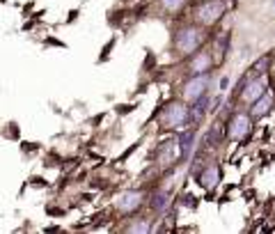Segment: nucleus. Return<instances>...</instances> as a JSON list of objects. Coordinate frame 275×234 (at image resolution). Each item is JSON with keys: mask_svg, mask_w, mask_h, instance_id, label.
<instances>
[{"mask_svg": "<svg viewBox=\"0 0 275 234\" xmlns=\"http://www.w3.org/2000/svg\"><path fill=\"white\" fill-rule=\"evenodd\" d=\"M190 119H193L190 110H188L181 101H172V103H168L163 108V113H160V124L168 126V128H179V126H183V124H188Z\"/></svg>", "mask_w": 275, "mask_h": 234, "instance_id": "f257e3e1", "label": "nucleus"}, {"mask_svg": "<svg viewBox=\"0 0 275 234\" xmlns=\"http://www.w3.org/2000/svg\"><path fill=\"white\" fill-rule=\"evenodd\" d=\"M202 39H204V35H202L200 28L186 25V28H181V30L177 32V39H174V44H177V50H179V53L190 55V53H195V50L200 48Z\"/></svg>", "mask_w": 275, "mask_h": 234, "instance_id": "f03ea898", "label": "nucleus"}, {"mask_svg": "<svg viewBox=\"0 0 275 234\" xmlns=\"http://www.w3.org/2000/svg\"><path fill=\"white\" fill-rule=\"evenodd\" d=\"M225 7H227L225 0H206V3H202L197 7V21L202 25H213V23H218L223 18Z\"/></svg>", "mask_w": 275, "mask_h": 234, "instance_id": "7ed1b4c3", "label": "nucleus"}, {"mask_svg": "<svg viewBox=\"0 0 275 234\" xmlns=\"http://www.w3.org/2000/svg\"><path fill=\"white\" fill-rule=\"evenodd\" d=\"M206 90H209V73H195L190 81H186V85L181 90L183 101L195 103L197 99H202L206 94Z\"/></svg>", "mask_w": 275, "mask_h": 234, "instance_id": "20e7f679", "label": "nucleus"}, {"mask_svg": "<svg viewBox=\"0 0 275 234\" xmlns=\"http://www.w3.org/2000/svg\"><path fill=\"white\" fill-rule=\"evenodd\" d=\"M250 128H252L250 117L245 113H236L227 124V136H229V140H243L250 133Z\"/></svg>", "mask_w": 275, "mask_h": 234, "instance_id": "39448f33", "label": "nucleus"}, {"mask_svg": "<svg viewBox=\"0 0 275 234\" xmlns=\"http://www.w3.org/2000/svg\"><path fill=\"white\" fill-rule=\"evenodd\" d=\"M266 92H268V90H266V81L261 76H257V78H252V81H248L245 85H243L241 99L245 101V103H255V101L261 99Z\"/></svg>", "mask_w": 275, "mask_h": 234, "instance_id": "423d86ee", "label": "nucleus"}, {"mask_svg": "<svg viewBox=\"0 0 275 234\" xmlns=\"http://www.w3.org/2000/svg\"><path fill=\"white\" fill-rule=\"evenodd\" d=\"M115 206H117V211H122V214H133V211H138L142 206V193H138V191L122 193V195L117 197V202H115Z\"/></svg>", "mask_w": 275, "mask_h": 234, "instance_id": "0eeeda50", "label": "nucleus"}, {"mask_svg": "<svg viewBox=\"0 0 275 234\" xmlns=\"http://www.w3.org/2000/svg\"><path fill=\"white\" fill-rule=\"evenodd\" d=\"M273 108V94L270 92H266L261 99H257L255 103H252V108H250V117L252 119H259V117H264L268 110Z\"/></svg>", "mask_w": 275, "mask_h": 234, "instance_id": "6e6552de", "label": "nucleus"}, {"mask_svg": "<svg viewBox=\"0 0 275 234\" xmlns=\"http://www.w3.org/2000/svg\"><path fill=\"white\" fill-rule=\"evenodd\" d=\"M211 67H213V58H211V53H197L195 58L190 60V71L193 73H209Z\"/></svg>", "mask_w": 275, "mask_h": 234, "instance_id": "1a4fd4ad", "label": "nucleus"}, {"mask_svg": "<svg viewBox=\"0 0 275 234\" xmlns=\"http://www.w3.org/2000/svg\"><path fill=\"white\" fill-rule=\"evenodd\" d=\"M197 179H200V186L213 188L215 184L220 181V170H218V165H209L206 170H202V174H200Z\"/></svg>", "mask_w": 275, "mask_h": 234, "instance_id": "9d476101", "label": "nucleus"}, {"mask_svg": "<svg viewBox=\"0 0 275 234\" xmlns=\"http://www.w3.org/2000/svg\"><path fill=\"white\" fill-rule=\"evenodd\" d=\"M193 140H195V131H193V128H188V131L181 133V138H179V151H181V159H188V156H190Z\"/></svg>", "mask_w": 275, "mask_h": 234, "instance_id": "9b49d317", "label": "nucleus"}, {"mask_svg": "<svg viewBox=\"0 0 275 234\" xmlns=\"http://www.w3.org/2000/svg\"><path fill=\"white\" fill-rule=\"evenodd\" d=\"M168 206H170V195H168V193L158 191V193H154V195H151V209H154L156 214H163V211H168Z\"/></svg>", "mask_w": 275, "mask_h": 234, "instance_id": "f8f14e48", "label": "nucleus"}, {"mask_svg": "<svg viewBox=\"0 0 275 234\" xmlns=\"http://www.w3.org/2000/svg\"><path fill=\"white\" fill-rule=\"evenodd\" d=\"M268 64H270V58L268 55H264V58H259L255 64H252V69H250V73H252V78H257V76H261V73L268 69Z\"/></svg>", "mask_w": 275, "mask_h": 234, "instance_id": "ddd939ff", "label": "nucleus"}, {"mask_svg": "<svg viewBox=\"0 0 275 234\" xmlns=\"http://www.w3.org/2000/svg\"><path fill=\"white\" fill-rule=\"evenodd\" d=\"M172 147H174V140H168L163 147H160V161H163V163H170V161H172V156H170Z\"/></svg>", "mask_w": 275, "mask_h": 234, "instance_id": "4468645a", "label": "nucleus"}, {"mask_svg": "<svg viewBox=\"0 0 275 234\" xmlns=\"http://www.w3.org/2000/svg\"><path fill=\"white\" fill-rule=\"evenodd\" d=\"M149 223H147V220H135V223H131L128 225V232H149Z\"/></svg>", "mask_w": 275, "mask_h": 234, "instance_id": "2eb2a0df", "label": "nucleus"}, {"mask_svg": "<svg viewBox=\"0 0 275 234\" xmlns=\"http://www.w3.org/2000/svg\"><path fill=\"white\" fill-rule=\"evenodd\" d=\"M160 3H163V7L168 9V12H179L186 0H160Z\"/></svg>", "mask_w": 275, "mask_h": 234, "instance_id": "dca6fc26", "label": "nucleus"}]
</instances>
